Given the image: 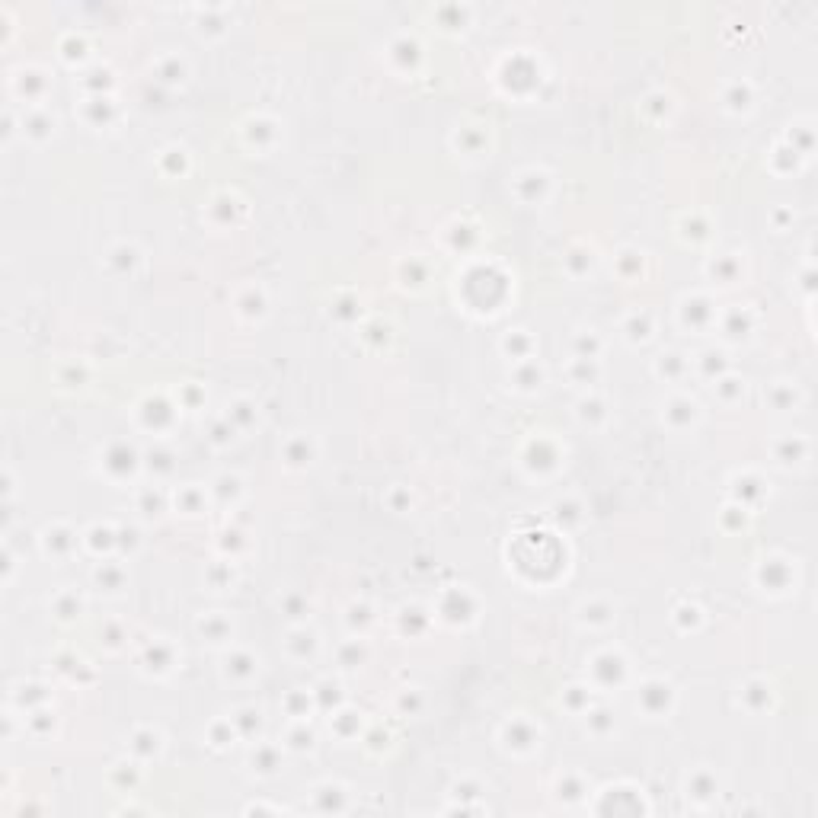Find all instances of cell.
Instances as JSON below:
<instances>
[{
	"instance_id": "2",
	"label": "cell",
	"mask_w": 818,
	"mask_h": 818,
	"mask_svg": "<svg viewBox=\"0 0 818 818\" xmlns=\"http://www.w3.org/2000/svg\"><path fill=\"white\" fill-rule=\"evenodd\" d=\"M553 796L560 799V802H566V805H575V802H582V799L588 796V790H585V780L579 777V773H573V770H566V773H560L556 777V786H553Z\"/></svg>"
},
{
	"instance_id": "12",
	"label": "cell",
	"mask_w": 818,
	"mask_h": 818,
	"mask_svg": "<svg viewBox=\"0 0 818 818\" xmlns=\"http://www.w3.org/2000/svg\"><path fill=\"white\" fill-rule=\"evenodd\" d=\"M773 393H777V403H773V406H777V409H786V406H790V403H796V399H799V390H796V387H790V384H786V380H777V387H773Z\"/></svg>"
},
{
	"instance_id": "13",
	"label": "cell",
	"mask_w": 818,
	"mask_h": 818,
	"mask_svg": "<svg viewBox=\"0 0 818 818\" xmlns=\"http://www.w3.org/2000/svg\"><path fill=\"white\" fill-rule=\"evenodd\" d=\"M294 751H310L314 748V732L310 729H291V741H288Z\"/></svg>"
},
{
	"instance_id": "16",
	"label": "cell",
	"mask_w": 818,
	"mask_h": 818,
	"mask_svg": "<svg viewBox=\"0 0 818 818\" xmlns=\"http://www.w3.org/2000/svg\"><path fill=\"white\" fill-rule=\"evenodd\" d=\"M633 320H636V323H633V326H626V333H630L633 339H646V336H649V329H652L649 314L643 316V323H639V314H633Z\"/></svg>"
},
{
	"instance_id": "7",
	"label": "cell",
	"mask_w": 818,
	"mask_h": 818,
	"mask_svg": "<svg viewBox=\"0 0 818 818\" xmlns=\"http://www.w3.org/2000/svg\"><path fill=\"white\" fill-rule=\"evenodd\" d=\"M284 458H288V464H294V467H304V464H310V458H314V451H310V441L307 438H291L288 445H284Z\"/></svg>"
},
{
	"instance_id": "15",
	"label": "cell",
	"mask_w": 818,
	"mask_h": 818,
	"mask_svg": "<svg viewBox=\"0 0 818 818\" xmlns=\"http://www.w3.org/2000/svg\"><path fill=\"white\" fill-rule=\"evenodd\" d=\"M569 709H575V713L588 709V690L585 687H569Z\"/></svg>"
},
{
	"instance_id": "5",
	"label": "cell",
	"mask_w": 818,
	"mask_h": 818,
	"mask_svg": "<svg viewBox=\"0 0 818 818\" xmlns=\"http://www.w3.org/2000/svg\"><path fill=\"white\" fill-rule=\"evenodd\" d=\"M805 454H809V441H805L802 435L783 438V451L777 448V460H780V464H799V460H805Z\"/></svg>"
},
{
	"instance_id": "10",
	"label": "cell",
	"mask_w": 818,
	"mask_h": 818,
	"mask_svg": "<svg viewBox=\"0 0 818 818\" xmlns=\"http://www.w3.org/2000/svg\"><path fill=\"white\" fill-rule=\"evenodd\" d=\"M726 103L732 109H748L751 106V87L748 84H732V90L726 93Z\"/></svg>"
},
{
	"instance_id": "6",
	"label": "cell",
	"mask_w": 818,
	"mask_h": 818,
	"mask_svg": "<svg viewBox=\"0 0 818 818\" xmlns=\"http://www.w3.org/2000/svg\"><path fill=\"white\" fill-rule=\"evenodd\" d=\"M339 796H346V792H342V786H333V783L316 786L314 790V799H326V802L316 805L320 812H342L346 809V802H339Z\"/></svg>"
},
{
	"instance_id": "1",
	"label": "cell",
	"mask_w": 818,
	"mask_h": 818,
	"mask_svg": "<svg viewBox=\"0 0 818 818\" xmlns=\"http://www.w3.org/2000/svg\"><path fill=\"white\" fill-rule=\"evenodd\" d=\"M502 739H505V748H509V751H518V754H528L541 745V732H537L528 719H521V716L505 722Z\"/></svg>"
},
{
	"instance_id": "9",
	"label": "cell",
	"mask_w": 818,
	"mask_h": 818,
	"mask_svg": "<svg viewBox=\"0 0 818 818\" xmlns=\"http://www.w3.org/2000/svg\"><path fill=\"white\" fill-rule=\"evenodd\" d=\"M259 767V773H275L278 767V751L272 745H259L256 751H253V770Z\"/></svg>"
},
{
	"instance_id": "4",
	"label": "cell",
	"mask_w": 818,
	"mask_h": 818,
	"mask_svg": "<svg viewBox=\"0 0 818 818\" xmlns=\"http://www.w3.org/2000/svg\"><path fill=\"white\" fill-rule=\"evenodd\" d=\"M668 422L671 426H684V422H694L697 419V403L694 399H687V397H675L668 403Z\"/></svg>"
},
{
	"instance_id": "3",
	"label": "cell",
	"mask_w": 818,
	"mask_h": 818,
	"mask_svg": "<svg viewBox=\"0 0 818 818\" xmlns=\"http://www.w3.org/2000/svg\"><path fill=\"white\" fill-rule=\"evenodd\" d=\"M716 790H719V783H716V777L707 770V767H700V770H694L687 777V799H694V802H709V799L716 796Z\"/></svg>"
},
{
	"instance_id": "14",
	"label": "cell",
	"mask_w": 818,
	"mask_h": 818,
	"mask_svg": "<svg viewBox=\"0 0 818 818\" xmlns=\"http://www.w3.org/2000/svg\"><path fill=\"white\" fill-rule=\"evenodd\" d=\"M716 387H719V393H722V397H726V399H732V397H735V393H739V390L745 393V380H739V377H722V380H719V384H716Z\"/></svg>"
},
{
	"instance_id": "8",
	"label": "cell",
	"mask_w": 818,
	"mask_h": 818,
	"mask_svg": "<svg viewBox=\"0 0 818 818\" xmlns=\"http://www.w3.org/2000/svg\"><path fill=\"white\" fill-rule=\"evenodd\" d=\"M764 569H770V582H764V588H786L790 585V566H786V560H764Z\"/></svg>"
},
{
	"instance_id": "11",
	"label": "cell",
	"mask_w": 818,
	"mask_h": 818,
	"mask_svg": "<svg viewBox=\"0 0 818 818\" xmlns=\"http://www.w3.org/2000/svg\"><path fill=\"white\" fill-rule=\"evenodd\" d=\"M150 739H157V732H150V729H148V732H138V735H135V745H131V748H135L138 758H150V754L160 751V741H154V745H150Z\"/></svg>"
}]
</instances>
